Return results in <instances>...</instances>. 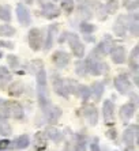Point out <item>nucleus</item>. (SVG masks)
<instances>
[{"mask_svg": "<svg viewBox=\"0 0 139 151\" xmlns=\"http://www.w3.org/2000/svg\"><path fill=\"white\" fill-rule=\"evenodd\" d=\"M75 95L78 98L82 101V104H87V102L91 99V90H90V86L87 84H80L78 83V87H77V91H75Z\"/></svg>", "mask_w": 139, "mask_h": 151, "instance_id": "nucleus-28", "label": "nucleus"}, {"mask_svg": "<svg viewBox=\"0 0 139 151\" xmlns=\"http://www.w3.org/2000/svg\"><path fill=\"white\" fill-rule=\"evenodd\" d=\"M109 56L112 59V63L117 64V65H122V64L127 63V52H125V48L122 45H117L116 44L113 46V49L111 50Z\"/></svg>", "mask_w": 139, "mask_h": 151, "instance_id": "nucleus-18", "label": "nucleus"}, {"mask_svg": "<svg viewBox=\"0 0 139 151\" xmlns=\"http://www.w3.org/2000/svg\"><path fill=\"white\" fill-rule=\"evenodd\" d=\"M14 42L8 41V40H0V49H14Z\"/></svg>", "mask_w": 139, "mask_h": 151, "instance_id": "nucleus-41", "label": "nucleus"}, {"mask_svg": "<svg viewBox=\"0 0 139 151\" xmlns=\"http://www.w3.org/2000/svg\"><path fill=\"white\" fill-rule=\"evenodd\" d=\"M35 95L38 101L40 109H45L46 106L51 105V97H49V88H48V76L44 67H41L35 72Z\"/></svg>", "mask_w": 139, "mask_h": 151, "instance_id": "nucleus-1", "label": "nucleus"}, {"mask_svg": "<svg viewBox=\"0 0 139 151\" xmlns=\"http://www.w3.org/2000/svg\"><path fill=\"white\" fill-rule=\"evenodd\" d=\"M68 33L70 32H62L60 33V35H59V38H57V42H59L60 45H63V44H66L67 42V37H68Z\"/></svg>", "mask_w": 139, "mask_h": 151, "instance_id": "nucleus-44", "label": "nucleus"}, {"mask_svg": "<svg viewBox=\"0 0 139 151\" xmlns=\"http://www.w3.org/2000/svg\"><path fill=\"white\" fill-rule=\"evenodd\" d=\"M89 148L90 151H101V146H100V137H93L91 142L89 143Z\"/></svg>", "mask_w": 139, "mask_h": 151, "instance_id": "nucleus-39", "label": "nucleus"}, {"mask_svg": "<svg viewBox=\"0 0 139 151\" xmlns=\"http://www.w3.org/2000/svg\"><path fill=\"white\" fill-rule=\"evenodd\" d=\"M127 17V33L132 35V37H138L139 34V15L136 11L130 12L125 15Z\"/></svg>", "mask_w": 139, "mask_h": 151, "instance_id": "nucleus-19", "label": "nucleus"}, {"mask_svg": "<svg viewBox=\"0 0 139 151\" xmlns=\"http://www.w3.org/2000/svg\"><path fill=\"white\" fill-rule=\"evenodd\" d=\"M136 109H138V105H136V104H132V102H130V101L120 106V109H119V117H120V120H122L125 125L131 121L132 117L135 116Z\"/></svg>", "mask_w": 139, "mask_h": 151, "instance_id": "nucleus-16", "label": "nucleus"}, {"mask_svg": "<svg viewBox=\"0 0 139 151\" xmlns=\"http://www.w3.org/2000/svg\"><path fill=\"white\" fill-rule=\"evenodd\" d=\"M41 112H42V123L48 124V125H56L63 114V110L59 106L52 105V104L46 106L45 109H42Z\"/></svg>", "mask_w": 139, "mask_h": 151, "instance_id": "nucleus-10", "label": "nucleus"}, {"mask_svg": "<svg viewBox=\"0 0 139 151\" xmlns=\"http://www.w3.org/2000/svg\"><path fill=\"white\" fill-rule=\"evenodd\" d=\"M112 30H113L116 37L125 38V37H127V17H125V15L117 17V19H116L115 23H113Z\"/></svg>", "mask_w": 139, "mask_h": 151, "instance_id": "nucleus-21", "label": "nucleus"}, {"mask_svg": "<svg viewBox=\"0 0 139 151\" xmlns=\"http://www.w3.org/2000/svg\"><path fill=\"white\" fill-rule=\"evenodd\" d=\"M75 74L79 78H86L89 75V67H87L86 59H78L75 61Z\"/></svg>", "mask_w": 139, "mask_h": 151, "instance_id": "nucleus-29", "label": "nucleus"}, {"mask_svg": "<svg viewBox=\"0 0 139 151\" xmlns=\"http://www.w3.org/2000/svg\"><path fill=\"white\" fill-rule=\"evenodd\" d=\"M115 151H117V150H115Z\"/></svg>", "mask_w": 139, "mask_h": 151, "instance_id": "nucleus-51", "label": "nucleus"}, {"mask_svg": "<svg viewBox=\"0 0 139 151\" xmlns=\"http://www.w3.org/2000/svg\"><path fill=\"white\" fill-rule=\"evenodd\" d=\"M46 142H48V137L45 136V132H37L34 136V144H35V150L38 151L40 148L45 150L46 147Z\"/></svg>", "mask_w": 139, "mask_h": 151, "instance_id": "nucleus-33", "label": "nucleus"}, {"mask_svg": "<svg viewBox=\"0 0 139 151\" xmlns=\"http://www.w3.org/2000/svg\"><path fill=\"white\" fill-rule=\"evenodd\" d=\"M10 139H0V151H10Z\"/></svg>", "mask_w": 139, "mask_h": 151, "instance_id": "nucleus-43", "label": "nucleus"}, {"mask_svg": "<svg viewBox=\"0 0 139 151\" xmlns=\"http://www.w3.org/2000/svg\"><path fill=\"white\" fill-rule=\"evenodd\" d=\"M90 90H91V98L96 102H100L104 97L105 93V83L100 81H96L90 84Z\"/></svg>", "mask_w": 139, "mask_h": 151, "instance_id": "nucleus-26", "label": "nucleus"}, {"mask_svg": "<svg viewBox=\"0 0 139 151\" xmlns=\"http://www.w3.org/2000/svg\"><path fill=\"white\" fill-rule=\"evenodd\" d=\"M127 61H128V68L130 74H138L139 70V45H135L127 56Z\"/></svg>", "mask_w": 139, "mask_h": 151, "instance_id": "nucleus-23", "label": "nucleus"}, {"mask_svg": "<svg viewBox=\"0 0 139 151\" xmlns=\"http://www.w3.org/2000/svg\"><path fill=\"white\" fill-rule=\"evenodd\" d=\"M0 116L21 121L25 119V109L22 104H19L18 101H8V99L0 98Z\"/></svg>", "mask_w": 139, "mask_h": 151, "instance_id": "nucleus-2", "label": "nucleus"}, {"mask_svg": "<svg viewBox=\"0 0 139 151\" xmlns=\"http://www.w3.org/2000/svg\"><path fill=\"white\" fill-rule=\"evenodd\" d=\"M124 7L127 8L128 12H134V11L138 10V0H128Z\"/></svg>", "mask_w": 139, "mask_h": 151, "instance_id": "nucleus-40", "label": "nucleus"}, {"mask_svg": "<svg viewBox=\"0 0 139 151\" xmlns=\"http://www.w3.org/2000/svg\"><path fill=\"white\" fill-rule=\"evenodd\" d=\"M78 29H79V32L82 33L83 35L93 34V33L96 32V30H97L96 25H93V23H90V22H87V21H82V22H79V25H78Z\"/></svg>", "mask_w": 139, "mask_h": 151, "instance_id": "nucleus-31", "label": "nucleus"}, {"mask_svg": "<svg viewBox=\"0 0 139 151\" xmlns=\"http://www.w3.org/2000/svg\"><path fill=\"white\" fill-rule=\"evenodd\" d=\"M132 151H136V150H132Z\"/></svg>", "mask_w": 139, "mask_h": 151, "instance_id": "nucleus-50", "label": "nucleus"}, {"mask_svg": "<svg viewBox=\"0 0 139 151\" xmlns=\"http://www.w3.org/2000/svg\"><path fill=\"white\" fill-rule=\"evenodd\" d=\"M12 78H14L12 72H11V70H8V67L0 65V90H6L8 84L14 81Z\"/></svg>", "mask_w": 139, "mask_h": 151, "instance_id": "nucleus-27", "label": "nucleus"}, {"mask_svg": "<svg viewBox=\"0 0 139 151\" xmlns=\"http://www.w3.org/2000/svg\"><path fill=\"white\" fill-rule=\"evenodd\" d=\"M51 79H52V88H53V91H55V94L64 99H68L71 95H70L68 90H67L66 79L60 76L59 72H56V71L51 74Z\"/></svg>", "mask_w": 139, "mask_h": 151, "instance_id": "nucleus-9", "label": "nucleus"}, {"mask_svg": "<svg viewBox=\"0 0 139 151\" xmlns=\"http://www.w3.org/2000/svg\"><path fill=\"white\" fill-rule=\"evenodd\" d=\"M41 7V17H44L48 21H52V19H57V18L62 15V10L60 7H57L53 1H45L44 4L40 6Z\"/></svg>", "mask_w": 139, "mask_h": 151, "instance_id": "nucleus-13", "label": "nucleus"}, {"mask_svg": "<svg viewBox=\"0 0 139 151\" xmlns=\"http://www.w3.org/2000/svg\"><path fill=\"white\" fill-rule=\"evenodd\" d=\"M85 41L86 42H94L96 38H93V35L91 34H87V35H85Z\"/></svg>", "mask_w": 139, "mask_h": 151, "instance_id": "nucleus-45", "label": "nucleus"}, {"mask_svg": "<svg viewBox=\"0 0 139 151\" xmlns=\"http://www.w3.org/2000/svg\"><path fill=\"white\" fill-rule=\"evenodd\" d=\"M6 59H7V64H8V68H10V70H14V71L19 70V67H21V60H19V57L15 56V55H8Z\"/></svg>", "mask_w": 139, "mask_h": 151, "instance_id": "nucleus-36", "label": "nucleus"}, {"mask_svg": "<svg viewBox=\"0 0 139 151\" xmlns=\"http://www.w3.org/2000/svg\"><path fill=\"white\" fill-rule=\"evenodd\" d=\"M17 30L14 26H11L10 23H3L0 25V37H12L15 35Z\"/></svg>", "mask_w": 139, "mask_h": 151, "instance_id": "nucleus-35", "label": "nucleus"}, {"mask_svg": "<svg viewBox=\"0 0 139 151\" xmlns=\"http://www.w3.org/2000/svg\"><path fill=\"white\" fill-rule=\"evenodd\" d=\"M72 151H86L87 146H89V136H87L86 131H78L75 134H72Z\"/></svg>", "mask_w": 139, "mask_h": 151, "instance_id": "nucleus-12", "label": "nucleus"}, {"mask_svg": "<svg viewBox=\"0 0 139 151\" xmlns=\"http://www.w3.org/2000/svg\"><path fill=\"white\" fill-rule=\"evenodd\" d=\"M104 7H105V10H106V12H108V15H112L117 11L119 1L117 0H106L104 4Z\"/></svg>", "mask_w": 139, "mask_h": 151, "instance_id": "nucleus-37", "label": "nucleus"}, {"mask_svg": "<svg viewBox=\"0 0 139 151\" xmlns=\"http://www.w3.org/2000/svg\"><path fill=\"white\" fill-rule=\"evenodd\" d=\"M83 116L91 127H96L98 124V109L96 105L85 104L83 105Z\"/></svg>", "mask_w": 139, "mask_h": 151, "instance_id": "nucleus-22", "label": "nucleus"}, {"mask_svg": "<svg viewBox=\"0 0 139 151\" xmlns=\"http://www.w3.org/2000/svg\"><path fill=\"white\" fill-rule=\"evenodd\" d=\"M67 44H68V46L71 48V52H72L74 56L78 57V59H83L85 53H86V46H85V44L82 42L80 37L77 33H72V32L68 33Z\"/></svg>", "mask_w": 139, "mask_h": 151, "instance_id": "nucleus-7", "label": "nucleus"}, {"mask_svg": "<svg viewBox=\"0 0 139 151\" xmlns=\"http://www.w3.org/2000/svg\"><path fill=\"white\" fill-rule=\"evenodd\" d=\"M66 84H67V90H68L70 95H75V91H77L78 87V82L75 79H66Z\"/></svg>", "mask_w": 139, "mask_h": 151, "instance_id": "nucleus-38", "label": "nucleus"}, {"mask_svg": "<svg viewBox=\"0 0 139 151\" xmlns=\"http://www.w3.org/2000/svg\"><path fill=\"white\" fill-rule=\"evenodd\" d=\"M30 146V136L28 134L19 135L15 139H12L10 143V151H21Z\"/></svg>", "mask_w": 139, "mask_h": 151, "instance_id": "nucleus-20", "label": "nucleus"}, {"mask_svg": "<svg viewBox=\"0 0 139 151\" xmlns=\"http://www.w3.org/2000/svg\"><path fill=\"white\" fill-rule=\"evenodd\" d=\"M105 1H106V0H105Z\"/></svg>", "mask_w": 139, "mask_h": 151, "instance_id": "nucleus-52", "label": "nucleus"}, {"mask_svg": "<svg viewBox=\"0 0 139 151\" xmlns=\"http://www.w3.org/2000/svg\"><path fill=\"white\" fill-rule=\"evenodd\" d=\"M11 19H12L11 7L8 4H0V21H3L4 23H10Z\"/></svg>", "mask_w": 139, "mask_h": 151, "instance_id": "nucleus-32", "label": "nucleus"}, {"mask_svg": "<svg viewBox=\"0 0 139 151\" xmlns=\"http://www.w3.org/2000/svg\"><path fill=\"white\" fill-rule=\"evenodd\" d=\"M15 14H17V19L21 26L28 27V26L31 25V15H30L29 8L26 7V4L18 3L17 7H15Z\"/></svg>", "mask_w": 139, "mask_h": 151, "instance_id": "nucleus-15", "label": "nucleus"}, {"mask_svg": "<svg viewBox=\"0 0 139 151\" xmlns=\"http://www.w3.org/2000/svg\"><path fill=\"white\" fill-rule=\"evenodd\" d=\"M12 134V127L8 123V119L4 116H0V136L7 137Z\"/></svg>", "mask_w": 139, "mask_h": 151, "instance_id": "nucleus-30", "label": "nucleus"}, {"mask_svg": "<svg viewBox=\"0 0 139 151\" xmlns=\"http://www.w3.org/2000/svg\"><path fill=\"white\" fill-rule=\"evenodd\" d=\"M51 61L57 70H63V68L68 67V64L71 63V55L68 52H66L64 49H59L53 52Z\"/></svg>", "mask_w": 139, "mask_h": 151, "instance_id": "nucleus-11", "label": "nucleus"}, {"mask_svg": "<svg viewBox=\"0 0 139 151\" xmlns=\"http://www.w3.org/2000/svg\"><path fill=\"white\" fill-rule=\"evenodd\" d=\"M115 45H116V42H115V40L112 38V35L105 34L102 41H100L97 45L94 46L93 50L90 52V55L98 57V59H104V57H106L111 53V50L113 49Z\"/></svg>", "mask_w": 139, "mask_h": 151, "instance_id": "nucleus-5", "label": "nucleus"}, {"mask_svg": "<svg viewBox=\"0 0 139 151\" xmlns=\"http://www.w3.org/2000/svg\"><path fill=\"white\" fill-rule=\"evenodd\" d=\"M60 10L67 15H71L75 10V1L74 0H60Z\"/></svg>", "mask_w": 139, "mask_h": 151, "instance_id": "nucleus-34", "label": "nucleus"}, {"mask_svg": "<svg viewBox=\"0 0 139 151\" xmlns=\"http://www.w3.org/2000/svg\"><path fill=\"white\" fill-rule=\"evenodd\" d=\"M45 1H48V0H37V3H38L40 6H41V4H44Z\"/></svg>", "mask_w": 139, "mask_h": 151, "instance_id": "nucleus-47", "label": "nucleus"}, {"mask_svg": "<svg viewBox=\"0 0 139 151\" xmlns=\"http://www.w3.org/2000/svg\"><path fill=\"white\" fill-rule=\"evenodd\" d=\"M28 42L33 52H40L44 45V32L38 27H31L28 33Z\"/></svg>", "mask_w": 139, "mask_h": 151, "instance_id": "nucleus-8", "label": "nucleus"}, {"mask_svg": "<svg viewBox=\"0 0 139 151\" xmlns=\"http://www.w3.org/2000/svg\"><path fill=\"white\" fill-rule=\"evenodd\" d=\"M86 61H87V67H89V75L101 76V75H105L109 72V65L102 59H98V57L89 53Z\"/></svg>", "mask_w": 139, "mask_h": 151, "instance_id": "nucleus-4", "label": "nucleus"}, {"mask_svg": "<svg viewBox=\"0 0 139 151\" xmlns=\"http://www.w3.org/2000/svg\"><path fill=\"white\" fill-rule=\"evenodd\" d=\"M1 57H3V52H1V50H0V59H1Z\"/></svg>", "mask_w": 139, "mask_h": 151, "instance_id": "nucleus-48", "label": "nucleus"}, {"mask_svg": "<svg viewBox=\"0 0 139 151\" xmlns=\"http://www.w3.org/2000/svg\"><path fill=\"white\" fill-rule=\"evenodd\" d=\"M6 90H7L8 95L14 97V98H18V97H21V95L26 91V86H25L23 82H21V81H12L7 86Z\"/></svg>", "mask_w": 139, "mask_h": 151, "instance_id": "nucleus-25", "label": "nucleus"}, {"mask_svg": "<svg viewBox=\"0 0 139 151\" xmlns=\"http://www.w3.org/2000/svg\"><path fill=\"white\" fill-rule=\"evenodd\" d=\"M59 23H52L49 25L48 29H46V35L44 37V45H42V49L48 52L51 50V48H53V44H55L56 40V34L59 32Z\"/></svg>", "mask_w": 139, "mask_h": 151, "instance_id": "nucleus-17", "label": "nucleus"}, {"mask_svg": "<svg viewBox=\"0 0 139 151\" xmlns=\"http://www.w3.org/2000/svg\"><path fill=\"white\" fill-rule=\"evenodd\" d=\"M113 84H115V88L117 90V93L122 95H130L131 93L135 91V90H134L135 86H134L131 82V75H130V72H120V74L113 79Z\"/></svg>", "mask_w": 139, "mask_h": 151, "instance_id": "nucleus-3", "label": "nucleus"}, {"mask_svg": "<svg viewBox=\"0 0 139 151\" xmlns=\"http://www.w3.org/2000/svg\"><path fill=\"white\" fill-rule=\"evenodd\" d=\"M34 3V0H23V4H28V6H31Z\"/></svg>", "mask_w": 139, "mask_h": 151, "instance_id": "nucleus-46", "label": "nucleus"}, {"mask_svg": "<svg viewBox=\"0 0 139 151\" xmlns=\"http://www.w3.org/2000/svg\"><path fill=\"white\" fill-rule=\"evenodd\" d=\"M45 136L48 137L49 140H52L55 144H60L64 140L66 135H64V132L62 129L56 128L55 125H49V127H46V129H45Z\"/></svg>", "mask_w": 139, "mask_h": 151, "instance_id": "nucleus-24", "label": "nucleus"}, {"mask_svg": "<svg viewBox=\"0 0 139 151\" xmlns=\"http://www.w3.org/2000/svg\"><path fill=\"white\" fill-rule=\"evenodd\" d=\"M51 1H53V3H56V1H60V0H51Z\"/></svg>", "mask_w": 139, "mask_h": 151, "instance_id": "nucleus-49", "label": "nucleus"}, {"mask_svg": "<svg viewBox=\"0 0 139 151\" xmlns=\"http://www.w3.org/2000/svg\"><path fill=\"white\" fill-rule=\"evenodd\" d=\"M138 135H139V129L136 124H130L128 128H125V131L122 135V142H123V146H124V151L135 150V144L138 142Z\"/></svg>", "mask_w": 139, "mask_h": 151, "instance_id": "nucleus-6", "label": "nucleus"}, {"mask_svg": "<svg viewBox=\"0 0 139 151\" xmlns=\"http://www.w3.org/2000/svg\"><path fill=\"white\" fill-rule=\"evenodd\" d=\"M106 136L111 140H117V131H116L115 127H109V129L106 131Z\"/></svg>", "mask_w": 139, "mask_h": 151, "instance_id": "nucleus-42", "label": "nucleus"}, {"mask_svg": "<svg viewBox=\"0 0 139 151\" xmlns=\"http://www.w3.org/2000/svg\"><path fill=\"white\" fill-rule=\"evenodd\" d=\"M115 102L112 99H105L102 104V117H104L105 125L115 127Z\"/></svg>", "mask_w": 139, "mask_h": 151, "instance_id": "nucleus-14", "label": "nucleus"}]
</instances>
